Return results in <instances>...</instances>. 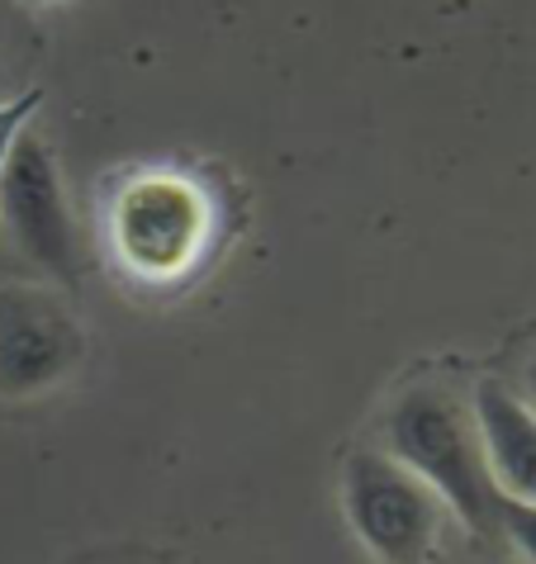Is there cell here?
Masks as SVG:
<instances>
[{
	"instance_id": "52a82bcc",
	"label": "cell",
	"mask_w": 536,
	"mask_h": 564,
	"mask_svg": "<svg viewBox=\"0 0 536 564\" xmlns=\"http://www.w3.org/2000/svg\"><path fill=\"white\" fill-rule=\"evenodd\" d=\"M499 536H508L513 551L527 564H536V503L499 494Z\"/></svg>"
},
{
	"instance_id": "ba28073f",
	"label": "cell",
	"mask_w": 536,
	"mask_h": 564,
	"mask_svg": "<svg viewBox=\"0 0 536 564\" xmlns=\"http://www.w3.org/2000/svg\"><path fill=\"white\" fill-rule=\"evenodd\" d=\"M34 100H39V96H20L14 105H0V166H6L10 148L20 143V133H24V119L34 115Z\"/></svg>"
},
{
	"instance_id": "5b68a950",
	"label": "cell",
	"mask_w": 536,
	"mask_h": 564,
	"mask_svg": "<svg viewBox=\"0 0 536 564\" xmlns=\"http://www.w3.org/2000/svg\"><path fill=\"white\" fill-rule=\"evenodd\" d=\"M86 333L53 294L0 290V399L49 394L82 366Z\"/></svg>"
},
{
	"instance_id": "9c48e42d",
	"label": "cell",
	"mask_w": 536,
	"mask_h": 564,
	"mask_svg": "<svg viewBox=\"0 0 536 564\" xmlns=\"http://www.w3.org/2000/svg\"><path fill=\"white\" fill-rule=\"evenodd\" d=\"M523 389H527V399H523V403L536 413V347H532V356L523 360Z\"/></svg>"
},
{
	"instance_id": "8992f818",
	"label": "cell",
	"mask_w": 536,
	"mask_h": 564,
	"mask_svg": "<svg viewBox=\"0 0 536 564\" xmlns=\"http://www.w3.org/2000/svg\"><path fill=\"white\" fill-rule=\"evenodd\" d=\"M470 413H475L484 460H489V475H494L499 494L536 503V413L499 380L475 384Z\"/></svg>"
},
{
	"instance_id": "277c9868",
	"label": "cell",
	"mask_w": 536,
	"mask_h": 564,
	"mask_svg": "<svg viewBox=\"0 0 536 564\" xmlns=\"http://www.w3.org/2000/svg\"><path fill=\"white\" fill-rule=\"evenodd\" d=\"M0 214L14 247L57 280H76V232L67 214V195H62L53 152L43 138L20 133V143L10 148L6 166H0Z\"/></svg>"
},
{
	"instance_id": "6da1fadb",
	"label": "cell",
	"mask_w": 536,
	"mask_h": 564,
	"mask_svg": "<svg viewBox=\"0 0 536 564\" xmlns=\"http://www.w3.org/2000/svg\"><path fill=\"white\" fill-rule=\"evenodd\" d=\"M385 451L428 484L461 522L489 536L499 531V484L489 475L475 413L441 384H414L385 413Z\"/></svg>"
},
{
	"instance_id": "7a4b0ae2",
	"label": "cell",
	"mask_w": 536,
	"mask_h": 564,
	"mask_svg": "<svg viewBox=\"0 0 536 564\" xmlns=\"http://www.w3.org/2000/svg\"><path fill=\"white\" fill-rule=\"evenodd\" d=\"M342 512L380 564H428L441 531V498L389 451H352L342 465Z\"/></svg>"
},
{
	"instance_id": "3957f363",
	"label": "cell",
	"mask_w": 536,
	"mask_h": 564,
	"mask_svg": "<svg viewBox=\"0 0 536 564\" xmlns=\"http://www.w3.org/2000/svg\"><path fill=\"white\" fill-rule=\"evenodd\" d=\"M204 228H210V209L200 191L171 171L129 181L109 209L115 257L148 285H167L191 271L204 252Z\"/></svg>"
}]
</instances>
